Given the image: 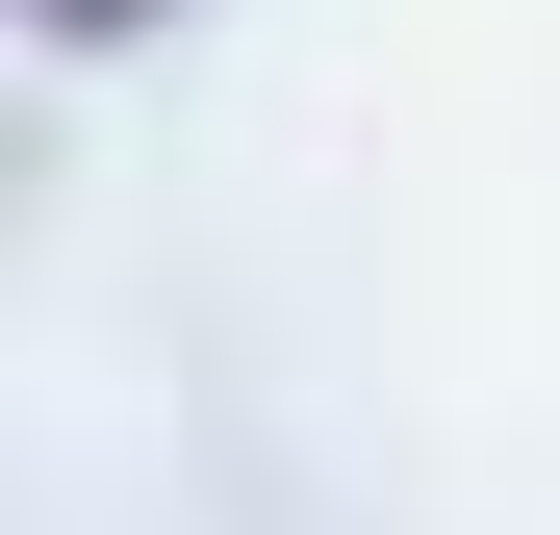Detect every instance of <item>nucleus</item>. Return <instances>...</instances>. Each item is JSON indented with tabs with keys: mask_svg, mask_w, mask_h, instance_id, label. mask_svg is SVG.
Masks as SVG:
<instances>
[{
	"mask_svg": "<svg viewBox=\"0 0 560 535\" xmlns=\"http://www.w3.org/2000/svg\"><path fill=\"white\" fill-rule=\"evenodd\" d=\"M51 26H153V0H51Z\"/></svg>",
	"mask_w": 560,
	"mask_h": 535,
	"instance_id": "1",
	"label": "nucleus"
}]
</instances>
